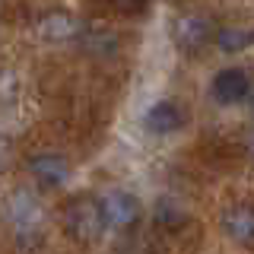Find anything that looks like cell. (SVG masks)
<instances>
[{
  "mask_svg": "<svg viewBox=\"0 0 254 254\" xmlns=\"http://www.w3.org/2000/svg\"><path fill=\"white\" fill-rule=\"evenodd\" d=\"M64 229H67L76 242H95V238L105 232V219H102L99 200H89V197L73 200L67 206V213H64Z\"/></svg>",
  "mask_w": 254,
  "mask_h": 254,
  "instance_id": "obj_1",
  "label": "cell"
},
{
  "mask_svg": "<svg viewBox=\"0 0 254 254\" xmlns=\"http://www.w3.org/2000/svg\"><path fill=\"white\" fill-rule=\"evenodd\" d=\"M99 206H102L105 229H127L140 219V200L127 190H111L99 200Z\"/></svg>",
  "mask_w": 254,
  "mask_h": 254,
  "instance_id": "obj_2",
  "label": "cell"
},
{
  "mask_svg": "<svg viewBox=\"0 0 254 254\" xmlns=\"http://www.w3.org/2000/svg\"><path fill=\"white\" fill-rule=\"evenodd\" d=\"M251 95V73L242 67H226L213 76V99L222 105H238Z\"/></svg>",
  "mask_w": 254,
  "mask_h": 254,
  "instance_id": "obj_3",
  "label": "cell"
},
{
  "mask_svg": "<svg viewBox=\"0 0 254 254\" xmlns=\"http://www.w3.org/2000/svg\"><path fill=\"white\" fill-rule=\"evenodd\" d=\"M29 175L42 188H61L70 178V162L61 153H35L29 159Z\"/></svg>",
  "mask_w": 254,
  "mask_h": 254,
  "instance_id": "obj_4",
  "label": "cell"
},
{
  "mask_svg": "<svg viewBox=\"0 0 254 254\" xmlns=\"http://www.w3.org/2000/svg\"><path fill=\"white\" fill-rule=\"evenodd\" d=\"M210 38H213V22L206 16H181L175 22V42L188 54H197L200 48H206Z\"/></svg>",
  "mask_w": 254,
  "mask_h": 254,
  "instance_id": "obj_5",
  "label": "cell"
},
{
  "mask_svg": "<svg viewBox=\"0 0 254 254\" xmlns=\"http://www.w3.org/2000/svg\"><path fill=\"white\" fill-rule=\"evenodd\" d=\"M181 124H185V111L172 99H162V102H156V105H149V111L143 115V127H146L149 133H156V137L181 130Z\"/></svg>",
  "mask_w": 254,
  "mask_h": 254,
  "instance_id": "obj_6",
  "label": "cell"
},
{
  "mask_svg": "<svg viewBox=\"0 0 254 254\" xmlns=\"http://www.w3.org/2000/svg\"><path fill=\"white\" fill-rule=\"evenodd\" d=\"M219 226L232 242L238 245H254V206L251 203H235L219 216Z\"/></svg>",
  "mask_w": 254,
  "mask_h": 254,
  "instance_id": "obj_7",
  "label": "cell"
},
{
  "mask_svg": "<svg viewBox=\"0 0 254 254\" xmlns=\"http://www.w3.org/2000/svg\"><path fill=\"white\" fill-rule=\"evenodd\" d=\"M10 219L16 226V235H35L38 222H42V210H38V200L29 194V190H16L10 197Z\"/></svg>",
  "mask_w": 254,
  "mask_h": 254,
  "instance_id": "obj_8",
  "label": "cell"
},
{
  "mask_svg": "<svg viewBox=\"0 0 254 254\" xmlns=\"http://www.w3.org/2000/svg\"><path fill=\"white\" fill-rule=\"evenodd\" d=\"M76 32H79V22L67 10H51L38 19V35H42L45 42H67Z\"/></svg>",
  "mask_w": 254,
  "mask_h": 254,
  "instance_id": "obj_9",
  "label": "cell"
},
{
  "mask_svg": "<svg viewBox=\"0 0 254 254\" xmlns=\"http://www.w3.org/2000/svg\"><path fill=\"white\" fill-rule=\"evenodd\" d=\"M216 48L226 54H238L245 48L254 45V26H226V29H216Z\"/></svg>",
  "mask_w": 254,
  "mask_h": 254,
  "instance_id": "obj_10",
  "label": "cell"
},
{
  "mask_svg": "<svg viewBox=\"0 0 254 254\" xmlns=\"http://www.w3.org/2000/svg\"><path fill=\"white\" fill-rule=\"evenodd\" d=\"M83 48L89 54H99V58H111L118 51V35L105 26H89L83 32Z\"/></svg>",
  "mask_w": 254,
  "mask_h": 254,
  "instance_id": "obj_11",
  "label": "cell"
},
{
  "mask_svg": "<svg viewBox=\"0 0 254 254\" xmlns=\"http://www.w3.org/2000/svg\"><path fill=\"white\" fill-rule=\"evenodd\" d=\"M153 219H156V226H162V229H178L181 222H185V210H181L178 200H172V197H162V200L156 203Z\"/></svg>",
  "mask_w": 254,
  "mask_h": 254,
  "instance_id": "obj_12",
  "label": "cell"
},
{
  "mask_svg": "<svg viewBox=\"0 0 254 254\" xmlns=\"http://www.w3.org/2000/svg\"><path fill=\"white\" fill-rule=\"evenodd\" d=\"M16 95H19V76L13 70L0 67V105H10Z\"/></svg>",
  "mask_w": 254,
  "mask_h": 254,
  "instance_id": "obj_13",
  "label": "cell"
},
{
  "mask_svg": "<svg viewBox=\"0 0 254 254\" xmlns=\"http://www.w3.org/2000/svg\"><path fill=\"white\" fill-rule=\"evenodd\" d=\"M111 3H115V10L124 13V16H140L146 10V0H111Z\"/></svg>",
  "mask_w": 254,
  "mask_h": 254,
  "instance_id": "obj_14",
  "label": "cell"
},
{
  "mask_svg": "<svg viewBox=\"0 0 254 254\" xmlns=\"http://www.w3.org/2000/svg\"><path fill=\"white\" fill-rule=\"evenodd\" d=\"M6 165H10V143L0 137V172H3Z\"/></svg>",
  "mask_w": 254,
  "mask_h": 254,
  "instance_id": "obj_15",
  "label": "cell"
},
{
  "mask_svg": "<svg viewBox=\"0 0 254 254\" xmlns=\"http://www.w3.org/2000/svg\"><path fill=\"white\" fill-rule=\"evenodd\" d=\"M245 153L254 159V130H248V137H245Z\"/></svg>",
  "mask_w": 254,
  "mask_h": 254,
  "instance_id": "obj_16",
  "label": "cell"
}]
</instances>
